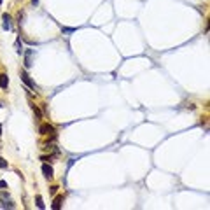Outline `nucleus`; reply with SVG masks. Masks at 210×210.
<instances>
[{"instance_id":"obj_1","label":"nucleus","mask_w":210,"mask_h":210,"mask_svg":"<svg viewBox=\"0 0 210 210\" xmlns=\"http://www.w3.org/2000/svg\"><path fill=\"white\" fill-rule=\"evenodd\" d=\"M39 133H40V135H49V133H54V128L49 125V123H44V125H40Z\"/></svg>"},{"instance_id":"obj_2","label":"nucleus","mask_w":210,"mask_h":210,"mask_svg":"<svg viewBox=\"0 0 210 210\" xmlns=\"http://www.w3.org/2000/svg\"><path fill=\"white\" fill-rule=\"evenodd\" d=\"M21 79H23V82H25V84H27L28 88H30V90H35V82H33V81L30 79V77H28L27 72H21Z\"/></svg>"},{"instance_id":"obj_3","label":"nucleus","mask_w":210,"mask_h":210,"mask_svg":"<svg viewBox=\"0 0 210 210\" xmlns=\"http://www.w3.org/2000/svg\"><path fill=\"white\" fill-rule=\"evenodd\" d=\"M42 173H44L46 177H47V179H51V177L54 175L53 166H51V165H47V163H44V165H42Z\"/></svg>"},{"instance_id":"obj_4","label":"nucleus","mask_w":210,"mask_h":210,"mask_svg":"<svg viewBox=\"0 0 210 210\" xmlns=\"http://www.w3.org/2000/svg\"><path fill=\"white\" fill-rule=\"evenodd\" d=\"M32 58H33V51L28 49L25 53V67H32Z\"/></svg>"},{"instance_id":"obj_5","label":"nucleus","mask_w":210,"mask_h":210,"mask_svg":"<svg viewBox=\"0 0 210 210\" xmlns=\"http://www.w3.org/2000/svg\"><path fill=\"white\" fill-rule=\"evenodd\" d=\"M7 86H9V77L5 76V74H0V88L2 90H7Z\"/></svg>"},{"instance_id":"obj_6","label":"nucleus","mask_w":210,"mask_h":210,"mask_svg":"<svg viewBox=\"0 0 210 210\" xmlns=\"http://www.w3.org/2000/svg\"><path fill=\"white\" fill-rule=\"evenodd\" d=\"M61 203H63V196H56V198H54V201H53V208L60 210V208H61Z\"/></svg>"},{"instance_id":"obj_7","label":"nucleus","mask_w":210,"mask_h":210,"mask_svg":"<svg viewBox=\"0 0 210 210\" xmlns=\"http://www.w3.org/2000/svg\"><path fill=\"white\" fill-rule=\"evenodd\" d=\"M2 19H4V28L11 30V16L9 14H2Z\"/></svg>"},{"instance_id":"obj_8","label":"nucleus","mask_w":210,"mask_h":210,"mask_svg":"<svg viewBox=\"0 0 210 210\" xmlns=\"http://www.w3.org/2000/svg\"><path fill=\"white\" fill-rule=\"evenodd\" d=\"M35 201H37V207H39L40 210H44V208H46L44 201H42V198H40V196H37V198H35Z\"/></svg>"},{"instance_id":"obj_9","label":"nucleus","mask_w":210,"mask_h":210,"mask_svg":"<svg viewBox=\"0 0 210 210\" xmlns=\"http://www.w3.org/2000/svg\"><path fill=\"white\" fill-rule=\"evenodd\" d=\"M0 200H2V201L9 200V194H7V193H4V191H2V193H0Z\"/></svg>"},{"instance_id":"obj_10","label":"nucleus","mask_w":210,"mask_h":210,"mask_svg":"<svg viewBox=\"0 0 210 210\" xmlns=\"http://www.w3.org/2000/svg\"><path fill=\"white\" fill-rule=\"evenodd\" d=\"M0 168H7V161H5L2 156H0Z\"/></svg>"},{"instance_id":"obj_11","label":"nucleus","mask_w":210,"mask_h":210,"mask_svg":"<svg viewBox=\"0 0 210 210\" xmlns=\"http://www.w3.org/2000/svg\"><path fill=\"white\" fill-rule=\"evenodd\" d=\"M33 112H35V116H37V117H39V119H40V116H42V114H40V110H39V109L35 107V105H33Z\"/></svg>"},{"instance_id":"obj_12","label":"nucleus","mask_w":210,"mask_h":210,"mask_svg":"<svg viewBox=\"0 0 210 210\" xmlns=\"http://www.w3.org/2000/svg\"><path fill=\"white\" fill-rule=\"evenodd\" d=\"M4 188H7V182L5 180H0V189H4Z\"/></svg>"},{"instance_id":"obj_13","label":"nucleus","mask_w":210,"mask_h":210,"mask_svg":"<svg viewBox=\"0 0 210 210\" xmlns=\"http://www.w3.org/2000/svg\"><path fill=\"white\" fill-rule=\"evenodd\" d=\"M56 189H58V188H56V186H53V188L49 189V193H51V194H56Z\"/></svg>"},{"instance_id":"obj_14","label":"nucleus","mask_w":210,"mask_h":210,"mask_svg":"<svg viewBox=\"0 0 210 210\" xmlns=\"http://www.w3.org/2000/svg\"><path fill=\"white\" fill-rule=\"evenodd\" d=\"M0 135H2V126H0Z\"/></svg>"},{"instance_id":"obj_15","label":"nucleus","mask_w":210,"mask_h":210,"mask_svg":"<svg viewBox=\"0 0 210 210\" xmlns=\"http://www.w3.org/2000/svg\"><path fill=\"white\" fill-rule=\"evenodd\" d=\"M0 5H2V0H0Z\"/></svg>"}]
</instances>
